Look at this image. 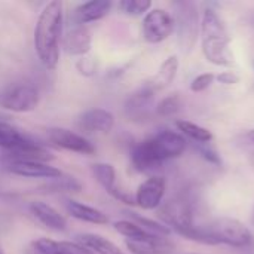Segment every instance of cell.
<instances>
[{
	"mask_svg": "<svg viewBox=\"0 0 254 254\" xmlns=\"http://www.w3.org/2000/svg\"><path fill=\"white\" fill-rule=\"evenodd\" d=\"M158 216L162 223L177 235L195 225L192 204L185 196H177L162 204L158 210Z\"/></svg>",
	"mask_w": 254,
	"mask_h": 254,
	"instance_id": "cell-7",
	"label": "cell"
},
{
	"mask_svg": "<svg viewBox=\"0 0 254 254\" xmlns=\"http://www.w3.org/2000/svg\"><path fill=\"white\" fill-rule=\"evenodd\" d=\"M167 182L161 176H152L146 179L137 189L134 201L143 210H156L162 205V199L165 196Z\"/></svg>",
	"mask_w": 254,
	"mask_h": 254,
	"instance_id": "cell-12",
	"label": "cell"
},
{
	"mask_svg": "<svg viewBox=\"0 0 254 254\" xmlns=\"http://www.w3.org/2000/svg\"><path fill=\"white\" fill-rule=\"evenodd\" d=\"M176 28L174 16L165 9H150L141 24V33L147 43L156 45L167 40Z\"/></svg>",
	"mask_w": 254,
	"mask_h": 254,
	"instance_id": "cell-8",
	"label": "cell"
},
{
	"mask_svg": "<svg viewBox=\"0 0 254 254\" xmlns=\"http://www.w3.org/2000/svg\"><path fill=\"white\" fill-rule=\"evenodd\" d=\"M25 254H94L89 249L79 243L71 241H54L40 238L28 244Z\"/></svg>",
	"mask_w": 254,
	"mask_h": 254,
	"instance_id": "cell-15",
	"label": "cell"
},
{
	"mask_svg": "<svg viewBox=\"0 0 254 254\" xmlns=\"http://www.w3.org/2000/svg\"><path fill=\"white\" fill-rule=\"evenodd\" d=\"M176 6L179 7V13H177V19H174L177 28H179V40L182 45V49L185 51H192L196 39H198V33H199V19H198V9L195 6V3L192 1H182V3H176Z\"/></svg>",
	"mask_w": 254,
	"mask_h": 254,
	"instance_id": "cell-9",
	"label": "cell"
},
{
	"mask_svg": "<svg viewBox=\"0 0 254 254\" xmlns=\"http://www.w3.org/2000/svg\"><path fill=\"white\" fill-rule=\"evenodd\" d=\"M63 45L70 55H85L91 49V33L85 25L76 24L64 36Z\"/></svg>",
	"mask_w": 254,
	"mask_h": 254,
	"instance_id": "cell-19",
	"label": "cell"
},
{
	"mask_svg": "<svg viewBox=\"0 0 254 254\" xmlns=\"http://www.w3.org/2000/svg\"><path fill=\"white\" fill-rule=\"evenodd\" d=\"M6 170L13 176H19L25 179L55 180L64 176L58 168L46 162H36V161H9L6 164Z\"/></svg>",
	"mask_w": 254,
	"mask_h": 254,
	"instance_id": "cell-13",
	"label": "cell"
},
{
	"mask_svg": "<svg viewBox=\"0 0 254 254\" xmlns=\"http://www.w3.org/2000/svg\"><path fill=\"white\" fill-rule=\"evenodd\" d=\"M176 127L185 138H189L193 143H211L213 141V132L195 122L182 119L176 122Z\"/></svg>",
	"mask_w": 254,
	"mask_h": 254,
	"instance_id": "cell-24",
	"label": "cell"
},
{
	"mask_svg": "<svg viewBox=\"0 0 254 254\" xmlns=\"http://www.w3.org/2000/svg\"><path fill=\"white\" fill-rule=\"evenodd\" d=\"M118 7L131 16H140V15H146L150 7H152V1L150 0H122L119 1Z\"/></svg>",
	"mask_w": 254,
	"mask_h": 254,
	"instance_id": "cell-27",
	"label": "cell"
},
{
	"mask_svg": "<svg viewBox=\"0 0 254 254\" xmlns=\"http://www.w3.org/2000/svg\"><path fill=\"white\" fill-rule=\"evenodd\" d=\"M216 79H217L220 83L228 85V86L237 85V83H240V80H241V77H240L235 71H223V73H220L219 76H216Z\"/></svg>",
	"mask_w": 254,
	"mask_h": 254,
	"instance_id": "cell-32",
	"label": "cell"
},
{
	"mask_svg": "<svg viewBox=\"0 0 254 254\" xmlns=\"http://www.w3.org/2000/svg\"><path fill=\"white\" fill-rule=\"evenodd\" d=\"M216 80V74L214 73H202L199 76H196L192 83H190V91L192 92H204L207 91L213 82Z\"/></svg>",
	"mask_w": 254,
	"mask_h": 254,
	"instance_id": "cell-29",
	"label": "cell"
},
{
	"mask_svg": "<svg viewBox=\"0 0 254 254\" xmlns=\"http://www.w3.org/2000/svg\"><path fill=\"white\" fill-rule=\"evenodd\" d=\"M0 254H4V252L1 250V247H0Z\"/></svg>",
	"mask_w": 254,
	"mask_h": 254,
	"instance_id": "cell-35",
	"label": "cell"
},
{
	"mask_svg": "<svg viewBox=\"0 0 254 254\" xmlns=\"http://www.w3.org/2000/svg\"><path fill=\"white\" fill-rule=\"evenodd\" d=\"M237 143H238V146H240L243 150H246V152L254 155V128L253 129L246 131V132H243V134L238 137Z\"/></svg>",
	"mask_w": 254,
	"mask_h": 254,
	"instance_id": "cell-31",
	"label": "cell"
},
{
	"mask_svg": "<svg viewBox=\"0 0 254 254\" xmlns=\"http://www.w3.org/2000/svg\"><path fill=\"white\" fill-rule=\"evenodd\" d=\"M188 140L177 131L162 129L132 147L131 162L140 173L159 170L167 161L185 153Z\"/></svg>",
	"mask_w": 254,
	"mask_h": 254,
	"instance_id": "cell-1",
	"label": "cell"
},
{
	"mask_svg": "<svg viewBox=\"0 0 254 254\" xmlns=\"http://www.w3.org/2000/svg\"><path fill=\"white\" fill-rule=\"evenodd\" d=\"M113 3L109 0H91V1L82 3L74 10V21L79 25L100 21L109 15Z\"/></svg>",
	"mask_w": 254,
	"mask_h": 254,
	"instance_id": "cell-17",
	"label": "cell"
},
{
	"mask_svg": "<svg viewBox=\"0 0 254 254\" xmlns=\"http://www.w3.org/2000/svg\"><path fill=\"white\" fill-rule=\"evenodd\" d=\"M64 9L58 0L49 1L40 12L34 27V51L48 70H55L60 63V43L63 36Z\"/></svg>",
	"mask_w": 254,
	"mask_h": 254,
	"instance_id": "cell-2",
	"label": "cell"
},
{
	"mask_svg": "<svg viewBox=\"0 0 254 254\" xmlns=\"http://www.w3.org/2000/svg\"><path fill=\"white\" fill-rule=\"evenodd\" d=\"M252 223H253V226H254V210H253V216H252Z\"/></svg>",
	"mask_w": 254,
	"mask_h": 254,
	"instance_id": "cell-34",
	"label": "cell"
},
{
	"mask_svg": "<svg viewBox=\"0 0 254 254\" xmlns=\"http://www.w3.org/2000/svg\"><path fill=\"white\" fill-rule=\"evenodd\" d=\"M177 71H179V58L176 55H171L162 63V65L159 67L156 76L152 80H149L147 83H144V85L149 86L156 94L158 91L167 88L176 79Z\"/></svg>",
	"mask_w": 254,
	"mask_h": 254,
	"instance_id": "cell-20",
	"label": "cell"
},
{
	"mask_svg": "<svg viewBox=\"0 0 254 254\" xmlns=\"http://www.w3.org/2000/svg\"><path fill=\"white\" fill-rule=\"evenodd\" d=\"M252 24H253V27H254V18H253V19H252Z\"/></svg>",
	"mask_w": 254,
	"mask_h": 254,
	"instance_id": "cell-36",
	"label": "cell"
},
{
	"mask_svg": "<svg viewBox=\"0 0 254 254\" xmlns=\"http://www.w3.org/2000/svg\"><path fill=\"white\" fill-rule=\"evenodd\" d=\"M31 216L42 223L43 226H46L51 231L55 232H64L67 229V219L58 211L55 210L52 205L43 202V201H33L28 207Z\"/></svg>",
	"mask_w": 254,
	"mask_h": 254,
	"instance_id": "cell-16",
	"label": "cell"
},
{
	"mask_svg": "<svg viewBox=\"0 0 254 254\" xmlns=\"http://www.w3.org/2000/svg\"><path fill=\"white\" fill-rule=\"evenodd\" d=\"M235 253L237 254H254V240L247 246V247H244V249H238V250H235Z\"/></svg>",
	"mask_w": 254,
	"mask_h": 254,
	"instance_id": "cell-33",
	"label": "cell"
},
{
	"mask_svg": "<svg viewBox=\"0 0 254 254\" xmlns=\"http://www.w3.org/2000/svg\"><path fill=\"white\" fill-rule=\"evenodd\" d=\"M182 107V100L177 94L168 95L165 98H162L158 104H156V115L162 116V118H173L180 112Z\"/></svg>",
	"mask_w": 254,
	"mask_h": 254,
	"instance_id": "cell-26",
	"label": "cell"
},
{
	"mask_svg": "<svg viewBox=\"0 0 254 254\" xmlns=\"http://www.w3.org/2000/svg\"><path fill=\"white\" fill-rule=\"evenodd\" d=\"M76 124L85 134L110 132L115 127V116L104 109H89L77 118Z\"/></svg>",
	"mask_w": 254,
	"mask_h": 254,
	"instance_id": "cell-14",
	"label": "cell"
},
{
	"mask_svg": "<svg viewBox=\"0 0 254 254\" xmlns=\"http://www.w3.org/2000/svg\"><path fill=\"white\" fill-rule=\"evenodd\" d=\"M91 171L94 174V177L97 179V182L100 183V186L115 199L128 204V205H135L134 198L124 190L119 185H118V174L116 170L112 164H106V162H97L91 165Z\"/></svg>",
	"mask_w": 254,
	"mask_h": 254,
	"instance_id": "cell-11",
	"label": "cell"
},
{
	"mask_svg": "<svg viewBox=\"0 0 254 254\" xmlns=\"http://www.w3.org/2000/svg\"><path fill=\"white\" fill-rule=\"evenodd\" d=\"M132 254H170L174 252V244L168 238H156L153 241H125Z\"/></svg>",
	"mask_w": 254,
	"mask_h": 254,
	"instance_id": "cell-21",
	"label": "cell"
},
{
	"mask_svg": "<svg viewBox=\"0 0 254 254\" xmlns=\"http://www.w3.org/2000/svg\"><path fill=\"white\" fill-rule=\"evenodd\" d=\"M195 149L202 155L204 159H207L211 164H222L220 155L217 153V150L211 146V143H193Z\"/></svg>",
	"mask_w": 254,
	"mask_h": 254,
	"instance_id": "cell-30",
	"label": "cell"
},
{
	"mask_svg": "<svg viewBox=\"0 0 254 254\" xmlns=\"http://www.w3.org/2000/svg\"><path fill=\"white\" fill-rule=\"evenodd\" d=\"M77 243L89 249L94 254H127L107 238L95 234H80L77 235Z\"/></svg>",
	"mask_w": 254,
	"mask_h": 254,
	"instance_id": "cell-22",
	"label": "cell"
},
{
	"mask_svg": "<svg viewBox=\"0 0 254 254\" xmlns=\"http://www.w3.org/2000/svg\"><path fill=\"white\" fill-rule=\"evenodd\" d=\"M64 205H65L67 213L73 219H76V220H80V222H85V223H91V225H98V226L109 223L107 214H104L101 210H98L95 207L82 204V202L74 201V199H65Z\"/></svg>",
	"mask_w": 254,
	"mask_h": 254,
	"instance_id": "cell-18",
	"label": "cell"
},
{
	"mask_svg": "<svg viewBox=\"0 0 254 254\" xmlns=\"http://www.w3.org/2000/svg\"><path fill=\"white\" fill-rule=\"evenodd\" d=\"M201 51L205 60L219 67L232 64L234 55L231 52V34L225 21L213 9H205L199 25Z\"/></svg>",
	"mask_w": 254,
	"mask_h": 254,
	"instance_id": "cell-3",
	"label": "cell"
},
{
	"mask_svg": "<svg viewBox=\"0 0 254 254\" xmlns=\"http://www.w3.org/2000/svg\"><path fill=\"white\" fill-rule=\"evenodd\" d=\"M113 228L118 234L125 237L127 241H153L156 238H165V237H158V235L149 234L147 231L140 228L132 220H119L113 225Z\"/></svg>",
	"mask_w": 254,
	"mask_h": 254,
	"instance_id": "cell-23",
	"label": "cell"
},
{
	"mask_svg": "<svg viewBox=\"0 0 254 254\" xmlns=\"http://www.w3.org/2000/svg\"><path fill=\"white\" fill-rule=\"evenodd\" d=\"M46 137L54 146H57L60 149L74 152L79 155H94L95 153V146L86 137H83L82 134H77L74 131H70L67 128H60V127L48 128Z\"/></svg>",
	"mask_w": 254,
	"mask_h": 254,
	"instance_id": "cell-10",
	"label": "cell"
},
{
	"mask_svg": "<svg viewBox=\"0 0 254 254\" xmlns=\"http://www.w3.org/2000/svg\"><path fill=\"white\" fill-rule=\"evenodd\" d=\"M127 214L129 216V220L137 223L140 228H143L149 234H153V235H158V237H165V238L171 234V231L164 223H159V222H155L152 219L143 217V216H140L137 213H132V211H128Z\"/></svg>",
	"mask_w": 254,
	"mask_h": 254,
	"instance_id": "cell-25",
	"label": "cell"
},
{
	"mask_svg": "<svg viewBox=\"0 0 254 254\" xmlns=\"http://www.w3.org/2000/svg\"><path fill=\"white\" fill-rule=\"evenodd\" d=\"M0 149L9 153V161H36L48 164L54 159L51 152L42 144L6 122H0Z\"/></svg>",
	"mask_w": 254,
	"mask_h": 254,
	"instance_id": "cell-4",
	"label": "cell"
},
{
	"mask_svg": "<svg viewBox=\"0 0 254 254\" xmlns=\"http://www.w3.org/2000/svg\"><path fill=\"white\" fill-rule=\"evenodd\" d=\"M205 229L214 241V246L223 244L234 250L247 247L254 240L252 231L243 222L231 217L216 219L214 222L207 225Z\"/></svg>",
	"mask_w": 254,
	"mask_h": 254,
	"instance_id": "cell-5",
	"label": "cell"
},
{
	"mask_svg": "<svg viewBox=\"0 0 254 254\" xmlns=\"http://www.w3.org/2000/svg\"><path fill=\"white\" fill-rule=\"evenodd\" d=\"M40 103L39 89L30 82H12L0 89V107L13 113L33 112Z\"/></svg>",
	"mask_w": 254,
	"mask_h": 254,
	"instance_id": "cell-6",
	"label": "cell"
},
{
	"mask_svg": "<svg viewBox=\"0 0 254 254\" xmlns=\"http://www.w3.org/2000/svg\"><path fill=\"white\" fill-rule=\"evenodd\" d=\"M46 189L49 192H79L82 189V185L73 177L63 176L60 179L52 180V183L48 185Z\"/></svg>",
	"mask_w": 254,
	"mask_h": 254,
	"instance_id": "cell-28",
	"label": "cell"
}]
</instances>
